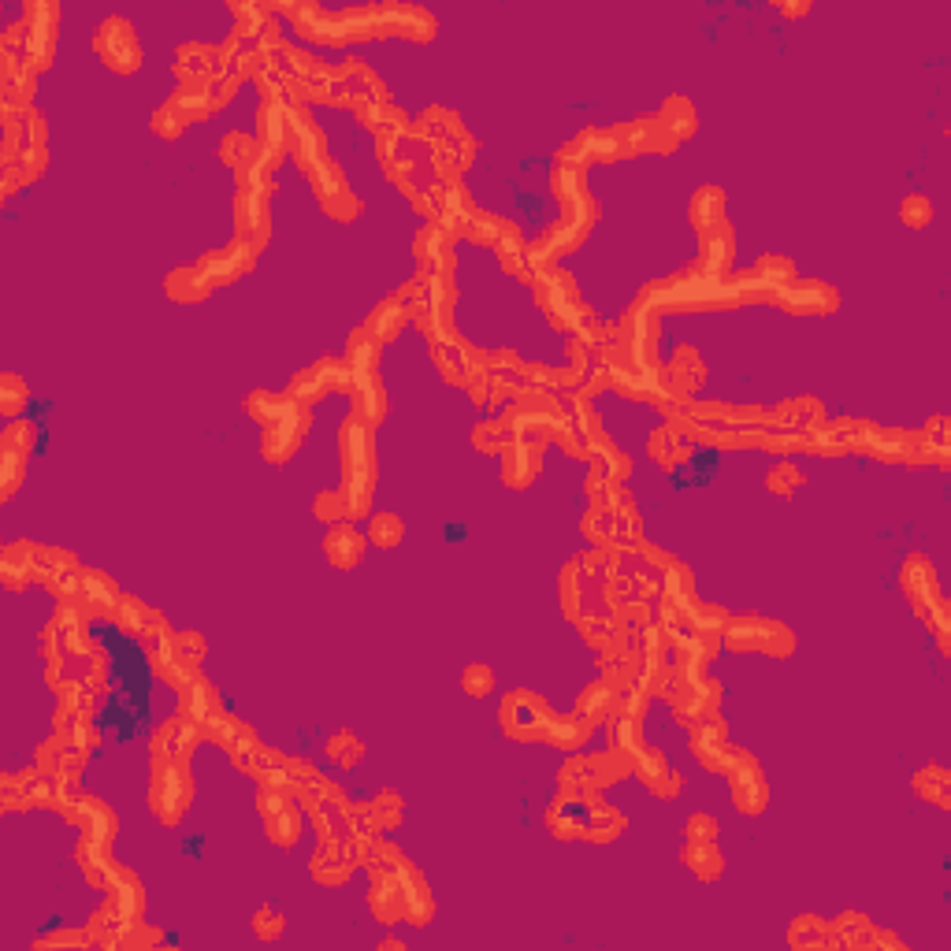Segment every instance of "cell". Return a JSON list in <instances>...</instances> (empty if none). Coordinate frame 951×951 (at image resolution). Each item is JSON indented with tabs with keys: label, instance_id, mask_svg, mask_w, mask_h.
Masks as SVG:
<instances>
[{
	"label": "cell",
	"instance_id": "obj_7",
	"mask_svg": "<svg viewBox=\"0 0 951 951\" xmlns=\"http://www.w3.org/2000/svg\"><path fill=\"white\" fill-rule=\"evenodd\" d=\"M654 131L665 134V142H680V138H688V134L695 131V112H691L688 101H684V97H669L662 108V116H658V123H654Z\"/></svg>",
	"mask_w": 951,
	"mask_h": 951
},
{
	"label": "cell",
	"instance_id": "obj_9",
	"mask_svg": "<svg viewBox=\"0 0 951 951\" xmlns=\"http://www.w3.org/2000/svg\"><path fill=\"white\" fill-rule=\"evenodd\" d=\"M331 387H342V365H335V361H320V365H313L309 372H301L294 379V394L298 398H313V394L331 391Z\"/></svg>",
	"mask_w": 951,
	"mask_h": 951
},
{
	"label": "cell",
	"instance_id": "obj_4",
	"mask_svg": "<svg viewBox=\"0 0 951 951\" xmlns=\"http://www.w3.org/2000/svg\"><path fill=\"white\" fill-rule=\"evenodd\" d=\"M732 762H736V769H732V792H736V803L747 807L751 814H758V810H762V799H766V781H762V773H758L755 762H751L747 755H740V751H732Z\"/></svg>",
	"mask_w": 951,
	"mask_h": 951
},
{
	"label": "cell",
	"instance_id": "obj_10",
	"mask_svg": "<svg viewBox=\"0 0 951 951\" xmlns=\"http://www.w3.org/2000/svg\"><path fill=\"white\" fill-rule=\"evenodd\" d=\"M784 305L795 309V313H803V309H807V313H829L836 305V298L825 283H799L792 294H784Z\"/></svg>",
	"mask_w": 951,
	"mask_h": 951
},
{
	"label": "cell",
	"instance_id": "obj_5",
	"mask_svg": "<svg viewBox=\"0 0 951 951\" xmlns=\"http://www.w3.org/2000/svg\"><path fill=\"white\" fill-rule=\"evenodd\" d=\"M298 435H301V409H287L279 420H272L268 424V435H264V454L272 457V461H283V457L298 446Z\"/></svg>",
	"mask_w": 951,
	"mask_h": 951
},
{
	"label": "cell",
	"instance_id": "obj_2",
	"mask_svg": "<svg viewBox=\"0 0 951 951\" xmlns=\"http://www.w3.org/2000/svg\"><path fill=\"white\" fill-rule=\"evenodd\" d=\"M153 799H157V814L164 821H175L183 814V807L190 803V777L186 769L175 762L171 769H164L157 777V788H153Z\"/></svg>",
	"mask_w": 951,
	"mask_h": 951
},
{
	"label": "cell",
	"instance_id": "obj_11",
	"mask_svg": "<svg viewBox=\"0 0 951 951\" xmlns=\"http://www.w3.org/2000/svg\"><path fill=\"white\" fill-rule=\"evenodd\" d=\"M212 49H205V45H183L179 49V71H183L186 79H201V82H209V75H212Z\"/></svg>",
	"mask_w": 951,
	"mask_h": 951
},
{
	"label": "cell",
	"instance_id": "obj_3",
	"mask_svg": "<svg viewBox=\"0 0 951 951\" xmlns=\"http://www.w3.org/2000/svg\"><path fill=\"white\" fill-rule=\"evenodd\" d=\"M379 27L394 30L402 38H431L435 19L424 8H413V4H387V8H379Z\"/></svg>",
	"mask_w": 951,
	"mask_h": 951
},
{
	"label": "cell",
	"instance_id": "obj_12",
	"mask_svg": "<svg viewBox=\"0 0 951 951\" xmlns=\"http://www.w3.org/2000/svg\"><path fill=\"white\" fill-rule=\"evenodd\" d=\"M691 220L699 223V227H706V231L721 227V194H717L714 186H703V190L695 194V201H691Z\"/></svg>",
	"mask_w": 951,
	"mask_h": 951
},
{
	"label": "cell",
	"instance_id": "obj_14",
	"mask_svg": "<svg viewBox=\"0 0 951 951\" xmlns=\"http://www.w3.org/2000/svg\"><path fill=\"white\" fill-rule=\"evenodd\" d=\"M803 483V472L795 469V465H777V469L769 472V491H781V495H792L795 487Z\"/></svg>",
	"mask_w": 951,
	"mask_h": 951
},
{
	"label": "cell",
	"instance_id": "obj_16",
	"mask_svg": "<svg viewBox=\"0 0 951 951\" xmlns=\"http://www.w3.org/2000/svg\"><path fill=\"white\" fill-rule=\"evenodd\" d=\"M465 691L469 695H487L491 691V669H483V665L480 669H469L465 673Z\"/></svg>",
	"mask_w": 951,
	"mask_h": 951
},
{
	"label": "cell",
	"instance_id": "obj_6",
	"mask_svg": "<svg viewBox=\"0 0 951 951\" xmlns=\"http://www.w3.org/2000/svg\"><path fill=\"white\" fill-rule=\"evenodd\" d=\"M324 550L339 569H350V565H357L361 554H365V535L357 532V528H350V524H339V528L327 532Z\"/></svg>",
	"mask_w": 951,
	"mask_h": 951
},
{
	"label": "cell",
	"instance_id": "obj_13",
	"mask_svg": "<svg viewBox=\"0 0 951 951\" xmlns=\"http://www.w3.org/2000/svg\"><path fill=\"white\" fill-rule=\"evenodd\" d=\"M372 543H379V547H398L402 543V521L394 517V513H383V517H376V524H372Z\"/></svg>",
	"mask_w": 951,
	"mask_h": 951
},
{
	"label": "cell",
	"instance_id": "obj_1",
	"mask_svg": "<svg viewBox=\"0 0 951 951\" xmlns=\"http://www.w3.org/2000/svg\"><path fill=\"white\" fill-rule=\"evenodd\" d=\"M93 53L101 56L112 71H119V75H131V71H138V64H142V49H138V38H134L127 19H108V23H101L97 34H93Z\"/></svg>",
	"mask_w": 951,
	"mask_h": 951
},
{
	"label": "cell",
	"instance_id": "obj_15",
	"mask_svg": "<svg viewBox=\"0 0 951 951\" xmlns=\"http://www.w3.org/2000/svg\"><path fill=\"white\" fill-rule=\"evenodd\" d=\"M899 216H903V223H911V227H925V223L933 220V212H929V201H925V197H907Z\"/></svg>",
	"mask_w": 951,
	"mask_h": 951
},
{
	"label": "cell",
	"instance_id": "obj_17",
	"mask_svg": "<svg viewBox=\"0 0 951 951\" xmlns=\"http://www.w3.org/2000/svg\"><path fill=\"white\" fill-rule=\"evenodd\" d=\"M4 394H8V398H4V413H8V417H15V405H19V398H23V387H19V379H15V376H4Z\"/></svg>",
	"mask_w": 951,
	"mask_h": 951
},
{
	"label": "cell",
	"instance_id": "obj_8",
	"mask_svg": "<svg viewBox=\"0 0 951 951\" xmlns=\"http://www.w3.org/2000/svg\"><path fill=\"white\" fill-rule=\"evenodd\" d=\"M264 821H268V829H272V836L279 840V844H290L294 836L301 833V814L294 803H283V799H264Z\"/></svg>",
	"mask_w": 951,
	"mask_h": 951
}]
</instances>
